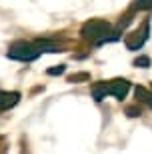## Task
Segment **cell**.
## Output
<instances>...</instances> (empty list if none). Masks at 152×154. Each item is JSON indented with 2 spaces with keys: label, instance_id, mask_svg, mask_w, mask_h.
<instances>
[{
  "label": "cell",
  "instance_id": "6",
  "mask_svg": "<svg viewBox=\"0 0 152 154\" xmlns=\"http://www.w3.org/2000/svg\"><path fill=\"white\" fill-rule=\"evenodd\" d=\"M134 94H136V98H138V102H144L146 106H150V108H152V92L150 90H146L144 86H136Z\"/></svg>",
  "mask_w": 152,
  "mask_h": 154
},
{
  "label": "cell",
  "instance_id": "9",
  "mask_svg": "<svg viewBox=\"0 0 152 154\" xmlns=\"http://www.w3.org/2000/svg\"><path fill=\"white\" fill-rule=\"evenodd\" d=\"M64 70H66V66H64V64H60V66H54V68H48L46 72H48L50 76H58V74H62Z\"/></svg>",
  "mask_w": 152,
  "mask_h": 154
},
{
  "label": "cell",
  "instance_id": "7",
  "mask_svg": "<svg viewBox=\"0 0 152 154\" xmlns=\"http://www.w3.org/2000/svg\"><path fill=\"white\" fill-rule=\"evenodd\" d=\"M82 80H90V74L88 72H78V74L68 76V82H82Z\"/></svg>",
  "mask_w": 152,
  "mask_h": 154
},
{
  "label": "cell",
  "instance_id": "8",
  "mask_svg": "<svg viewBox=\"0 0 152 154\" xmlns=\"http://www.w3.org/2000/svg\"><path fill=\"white\" fill-rule=\"evenodd\" d=\"M134 66H140V68H148L150 66V58L148 56H138L134 60Z\"/></svg>",
  "mask_w": 152,
  "mask_h": 154
},
{
  "label": "cell",
  "instance_id": "10",
  "mask_svg": "<svg viewBox=\"0 0 152 154\" xmlns=\"http://www.w3.org/2000/svg\"><path fill=\"white\" fill-rule=\"evenodd\" d=\"M126 114H128V116H140V110H136V108L130 106V108H126Z\"/></svg>",
  "mask_w": 152,
  "mask_h": 154
},
{
  "label": "cell",
  "instance_id": "5",
  "mask_svg": "<svg viewBox=\"0 0 152 154\" xmlns=\"http://www.w3.org/2000/svg\"><path fill=\"white\" fill-rule=\"evenodd\" d=\"M20 102V92L16 90H0V112H6V110L14 108L16 104Z\"/></svg>",
  "mask_w": 152,
  "mask_h": 154
},
{
  "label": "cell",
  "instance_id": "2",
  "mask_svg": "<svg viewBox=\"0 0 152 154\" xmlns=\"http://www.w3.org/2000/svg\"><path fill=\"white\" fill-rule=\"evenodd\" d=\"M80 34L84 40H90V42H106V40H116V36H106L110 34V24L106 20H88V22L82 24V28H80Z\"/></svg>",
  "mask_w": 152,
  "mask_h": 154
},
{
  "label": "cell",
  "instance_id": "3",
  "mask_svg": "<svg viewBox=\"0 0 152 154\" xmlns=\"http://www.w3.org/2000/svg\"><path fill=\"white\" fill-rule=\"evenodd\" d=\"M146 38H148V20L142 24L140 30H136V32H132V34L126 36L124 42H126V46H128L130 50H138V48L144 44V40H146Z\"/></svg>",
  "mask_w": 152,
  "mask_h": 154
},
{
  "label": "cell",
  "instance_id": "4",
  "mask_svg": "<svg viewBox=\"0 0 152 154\" xmlns=\"http://www.w3.org/2000/svg\"><path fill=\"white\" fill-rule=\"evenodd\" d=\"M106 88H108V94H112V96H116L118 100H122V98L128 94L130 84H128V80L116 78V80H110V82H106Z\"/></svg>",
  "mask_w": 152,
  "mask_h": 154
},
{
  "label": "cell",
  "instance_id": "1",
  "mask_svg": "<svg viewBox=\"0 0 152 154\" xmlns=\"http://www.w3.org/2000/svg\"><path fill=\"white\" fill-rule=\"evenodd\" d=\"M8 58L12 60H20V62H32L42 54V48L38 42H26V40H16L8 46Z\"/></svg>",
  "mask_w": 152,
  "mask_h": 154
}]
</instances>
